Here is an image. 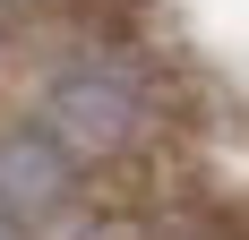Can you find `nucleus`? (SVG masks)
<instances>
[{
	"instance_id": "obj_4",
	"label": "nucleus",
	"mask_w": 249,
	"mask_h": 240,
	"mask_svg": "<svg viewBox=\"0 0 249 240\" xmlns=\"http://www.w3.org/2000/svg\"><path fill=\"white\" fill-rule=\"evenodd\" d=\"M0 9H52V0H0Z\"/></svg>"
},
{
	"instance_id": "obj_1",
	"label": "nucleus",
	"mask_w": 249,
	"mask_h": 240,
	"mask_svg": "<svg viewBox=\"0 0 249 240\" xmlns=\"http://www.w3.org/2000/svg\"><path fill=\"white\" fill-rule=\"evenodd\" d=\"M35 120H43L86 171H112V163H129V154L155 146L163 103H155V77L138 69L121 43H95V51H77V60H60V69L43 77Z\"/></svg>"
},
{
	"instance_id": "obj_3",
	"label": "nucleus",
	"mask_w": 249,
	"mask_h": 240,
	"mask_svg": "<svg viewBox=\"0 0 249 240\" xmlns=\"http://www.w3.org/2000/svg\"><path fill=\"white\" fill-rule=\"evenodd\" d=\"M0 240H35V223H18V215H0Z\"/></svg>"
},
{
	"instance_id": "obj_2",
	"label": "nucleus",
	"mask_w": 249,
	"mask_h": 240,
	"mask_svg": "<svg viewBox=\"0 0 249 240\" xmlns=\"http://www.w3.org/2000/svg\"><path fill=\"white\" fill-rule=\"evenodd\" d=\"M77 206H86V163H77L35 112H26V120H0V215L52 232V223L77 215Z\"/></svg>"
}]
</instances>
